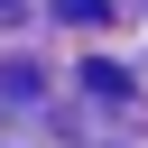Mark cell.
Listing matches in <instances>:
<instances>
[{
  "label": "cell",
  "mask_w": 148,
  "mask_h": 148,
  "mask_svg": "<svg viewBox=\"0 0 148 148\" xmlns=\"http://www.w3.org/2000/svg\"><path fill=\"white\" fill-rule=\"evenodd\" d=\"M56 9H65L74 28H92V18H102V0H56Z\"/></svg>",
  "instance_id": "cell-1"
},
{
  "label": "cell",
  "mask_w": 148,
  "mask_h": 148,
  "mask_svg": "<svg viewBox=\"0 0 148 148\" xmlns=\"http://www.w3.org/2000/svg\"><path fill=\"white\" fill-rule=\"evenodd\" d=\"M0 9H18V0H0Z\"/></svg>",
  "instance_id": "cell-2"
}]
</instances>
